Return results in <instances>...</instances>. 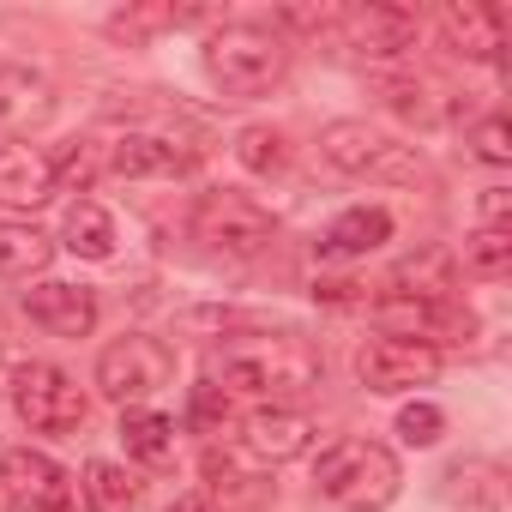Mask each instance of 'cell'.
Wrapping results in <instances>:
<instances>
[{
    "mask_svg": "<svg viewBox=\"0 0 512 512\" xmlns=\"http://www.w3.org/2000/svg\"><path fill=\"white\" fill-rule=\"evenodd\" d=\"M193 235H199L211 253H229V260H260V253L278 241V217L253 199V193L217 187V193H199V205H193Z\"/></svg>",
    "mask_w": 512,
    "mask_h": 512,
    "instance_id": "5b68a950",
    "label": "cell"
},
{
    "mask_svg": "<svg viewBox=\"0 0 512 512\" xmlns=\"http://www.w3.org/2000/svg\"><path fill=\"white\" fill-rule=\"evenodd\" d=\"M49 169H55V193H61V187H91V181H97V151L73 139V145L49 151Z\"/></svg>",
    "mask_w": 512,
    "mask_h": 512,
    "instance_id": "484cf974",
    "label": "cell"
},
{
    "mask_svg": "<svg viewBox=\"0 0 512 512\" xmlns=\"http://www.w3.org/2000/svg\"><path fill=\"white\" fill-rule=\"evenodd\" d=\"M434 374H440V350L416 338H368L356 350V380L368 392H410V386H428Z\"/></svg>",
    "mask_w": 512,
    "mask_h": 512,
    "instance_id": "9c48e42d",
    "label": "cell"
},
{
    "mask_svg": "<svg viewBox=\"0 0 512 512\" xmlns=\"http://www.w3.org/2000/svg\"><path fill=\"white\" fill-rule=\"evenodd\" d=\"M169 512H217V500H211V494H181Z\"/></svg>",
    "mask_w": 512,
    "mask_h": 512,
    "instance_id": "4dcf8cb0",
    "label": "cell"
},
{
    "mask_svg": "<svg viewBox=\"0 0 512 512\" xmlns=\"http://www.w3.org/2000/svg\"><path fill=\"white\" fill-rule=\"evenodd\" d=\"M458 260H464L470 278H506V266H512V229H506V223H500V229H488V223L470 229Z\"/></svg>",
    "mask_w": 512,
    "mask_h": 512,
    "instance_id": "603a6c76",
    "label": "cell"
},
{
    "mask_svg": "<svg viewBox=\"0 0 512 512\" xmlns=\"http://www.w3.org/2000/svg\"><path fill=\"white\" fill-rule=\"evenodd\" d=\"M25 314H31V326H43L55 338L97 332V296L85 284H37V290H25Z\"/></svg>",
    "mask_w": 512,
    "mask_h": 512,
    "instance_id": "5bb4252c",
    "label": "cell"
},
{
    "mask_svg": "<svg viewBox=\"0 0 512 512\" xmlns=\"http://www.w3.org/2000/svg\"><path fill=\"white\" fill-rule=\"evenodd\" d=\"M440 31H446V49L464 61H500L506 49V13L488 7V0H452L440 13Z\"/></svg>",
    "mask_w": 512,
    "mask_h": 512,
    "instance_id": "4fadbf2b",
    "label": "cell"
},
{
    "mask_svg": "<svg viewBox=\"0 0 512 512\" xmlns=\"http://www.w3.org/2000/svg\"><path fill=\"white\" fill-rule=\"evenodd\" d=\"M205 73L223 97H266L290 73V43L266 25H223L205 43Z\"/></svg>",
    "mask_w": 512,
    "mask_h": 512,
    "instance_id": "7a4b0ae2",
    "label": "cell"
},
{
    "mask_svg": "<svg viewBox=\"0 0 512 512\" xmlns=\"http://www.w3.org/2000/svg\"><path fill=\"white\" fill-rule=\"evenodd\" d=\"M314 422L290 404H260L247 422H241V446L253 458H266V464H290V458H308L314 452Z\"/></svg>",
    "mask_w": 512,
    "mask_h": 512,
    "instance_id": "7c38bea8",
    "label": "cell"
},
{
    "mask_svg": "<svg viewBox=\"0 0 512 512\" xmlns=\"http://www.w3.org/2000/svg\"><path fill=\"white\" fill-rule=\"evenodd\" d=\"M386 241H392V211L386 205H350L320 235V253H326V260H362V253H374Z\"/></svg>",
    "mask_w": 512,
    "mask_h": 512,
    "instance_id": "e0dca14e",
    "label": "cell"
},
{
    "mask_svg": "<svg viewBox=\"0 0 512 512\" xmlns=\"http://www.w3.org/2000/svg\"><path fill=\"white\" fill-rule=\"evenodd\" d=\"M55 109V85L31 67H0V127H37Z\"/></svg>",
    "mask_w": 512,
    "mask_h": 512,
    "instance_id": "ac0fdd59",
    "label": "cell"
},
{
    "mask_svg": "<svg viewBox=\"0 0 512 512\" xmlns=\"http://www.w3.org/2000/svg\"><path fill=\"white\" fill-rule=\"evenodd\" d=\"M79 488H85V506L91 512H139V482L121 464H109V458H91Z\"/></svg>",
    "mask_w": 512,
    "mask_h": 512,
    "instance_id": "44dd1931",
    "label": "cell"
},
{
    "mask_svg": "<svg viewBox=\"0 0 512 512\" xmlns=\"http://www.w3.org/2000/svg\"><path fill=\"white\" fill-rule=\"evenodd\" d=\"M344 43L356 55H374V61H392L416 43V13L410 7H386V0H368V7H344L338 19Z\"/></svg>",
    "mask_w": 512,
    "mask_h": 512,
    "instance_id": "8fae6325",
    "label": "cell"
},
{
    "mask_svg": "<svg viewBox=\"0 0 512 512\" xmlns=\"http://www.w3.org/2000/svg\"><path fill=\"white\" fill-rule=\"evenodd\" d=\"M482 217H488V229H500V217H506V187H488V199H482Z\"/></svg>",
    "mask_w": 512,
    "mask_h": 512,
    "instance_id": "f546056e",
    "label": "cell"
},
{
    "mask_svg": "<svg viewBox=\"0 0 512 512\" xmlns=\"http://www.w3.org/2000/svg\"><path fill=\"white\" fill-rule=\"evenodd\" d=\"M55 199V169L49 151L37 145H0V205H49Z\"/></svg>",
    "mask_w": 512,
    "mask_h": 512,
    "instance_id": "2e32d148",
    "label": "cell"
},
{
    "mask_svg": "<svg viewBox=\"0 0 512 512\" xmlns=\"http://www.w3.org/2000/svg\"><path fill=\"white\" fill-rule=\"evenodd\" d=\"M13 410H19V422L31 434H73L91 416L79 380L67 368H55V362H25L13 374Z\"/></svg>",
    "mask_w": 512,
    "mask_h": 512,
    "instance_id": "8992f818",
    "label": "cell"
},
{
    "mask_svg": "<svg viewBox=\"0 0 512 512\" xmlns=\"http://www.w3.org/2000/svg\"><path fill=\"white\" fill-rule=\"evenodd\" d=\"M109 169L127 175V181H157V175H187L193 169V151H181L175 139L163 133H121L109 145Z\"/></svg>",
    "mask_w": 512,
    "mask_h": 512,
    "instance_id": "9a60e30c",
    "label": "cell"
},
{
    "mask_svg": "<svg viewBox=\"0 0 512 512\" xmlns=\"http://www.w3.org/2000/svg\"><path fill=\"white\" fill-rule=\"evenodd\" d=\"M169 25H175V7H133V13H115V19H109V31L127 37V43H139V37H151V31H169Z\"/></svg>",
    "mask_w": 512,
    "mask_h": 512,
    "instance_id": "4316f807",
    "label": "cell"
},
{
    "mask_svg": "<svg viewBox=\"0 0 512 512\" xmlns=\"http://www.w3.org/2000/svg\"><path fill=\"white\" fill-rule=\"evenodd\" d=\"M380 326H386V338H416V344H458V338H470L476 332V320H470V308H458L452 296H386L380 308Z\"/></svg>",
    "mask_w": 512,
    "mask_h": 512,
    "instance_id": "ba28073f",
    "label": "cell"
},
{
    "mask_svg": "<svg viewBox=\"0 0 512 512\" xmlns=\"http://www.w3.org/2000/svg\"><path fill=\"white\" fill-rule=\"evenodd\" d=\"M121 446L139 464H169L175 458V422L157 410H121Z\"/></svg>",
    "mask_w": 512,
    "mask_h": 512,
    "instance_id": "ffe728a7",
    "label": "cell"
},
{
    "mask_svg": "<svg viewBox=\"0 0 512 512\" xmlns=\"http://www.w3.org/2000/svg\"><path fill=\"white\" fill-rule=\"evenodd\" d=\"M169 380H175V350H169L163 338L127 332V338H115V344L97 356V386H103V398H115V404H139V398L163 392Z\"/></svg>",
    "mask_w": 512,
    "mask_h": 512,
    "instance_id": "52a82bcc",
    "label": "cell"
},
{
    "mask_svg": "<svg viewBox=\"0 0 512 512\" xmlns=\"http://www.w3.org/2000/svg\"><path fill=\"white\" fill-rule=\"evenodd\" d=\"M211 386L229 398H260V404H290L302 392L320 386V356L314 344L290 338V332H253V338H229L217 356H211Z\"/></svg>",
    "mask_w": 512,
    "mask_h": 512,
    "instance_id": "6da1fadb",
    "label": "cell"
},
{
    "mask_svg": "<svg viewBox=\"0 0 512 512\" xmlns=\"http://www.w3.org/2000/svg\"><path fill=\"white\" fill-rule=\"evenodd\" d=\"M235 157H241V169H253V175H278V169L290 163V139H284L278 127H241Z\"/></svg>",
    "mask_w": 512,
    "mask_h": 512,
    "instance_id": "cb8c5ba5",
    "label": "cell"
},
{
    "mask_svg": "<svg viewBox=\"0 0 512 512\" xmlns=\"http://www.w3.org/2000/svg\"><path fill=\"white\" fill-rule=\"evenodd\" d=\"M344 19V7H278V25L290 31H332Z\"/></svg>",
    "mask_w": 512,
    "mask_h": 512,
    "instance_id": "f1b7e54d",
    "label": "cell"
},
{
    "mask_svg": "<svg viewBox=\"0 0 512 512\" xmlns=\"http://www.w3.org/2000/svg\"><path fill=\"white\" fill-rule=\"evenodd\" d=\"M67 247L79 253V260H109V253H115V217H109L103 205L79 199V205L67 211Z\"/></svg>",
    "mask_w": 512,
    "mask_h": 512,
    "instance_id": "7402d4cb",
    "label": "cell"
},
{
    "mask_svg": "<svg viewBox=\"0 0 512 512\" xmlns=\"http://www.w3.org/2000/svg\"><path fill=\"white\" fill-rule=\"evenodd\" d=\"M0 488L25 512H67V470L49 452H31V446L0 452Z\"/></svg>",
    "mask_w": 512,
    "mask_h": 512,
    "instance_id": "30bf717a",
    "label": "cell"
},
{
    "mask_svg": "<svg viewBox=\"0 0 512 512\" xmlns=\"http://www.w3.org/2000/svg\"><path fill=\"white\" fill-rule=\"evenodd\" d=\"M440 428H446V416H440L434 404H404V410H398V434H404V446H434Z\"/></svg>",
    "mask_w": 512,
    "mask_h": 512,
    "instance_id": "83f0119b",
    "label": "cell"
},
{
    "mask_svg": "<svg viewBox=\"0 0 512 512\" xmlns=\"http://www.w3.org/2000/svg\"><path fill=\"white\" fill-rule=\"evenodd\" d=\"M320 157H326L332 169H344V175H368V181H392V187H422V181H434L428 163H422V151L404 145V139H392V133L374 127V121H332V127L320 133Z\"/></svg>",
    "mask_w": 512,
    "mask_h": 512,
    "instance_id": "277c9868",
    "label": "cell"
},
{
    "mask_svg": "<svg viewBox=\"0 0 512 512\" xmlns=\"http://www.w3.org/2000/svg\"><path fill=\"white\" fill-rule=\"evenodd\" d=\"M314 482H320V494L338 500L344 512H380V506L398 500L404 470H398L392 446H380V440H338V446L320 452Z\"/></svg>",
    "mask_w": 512,
    "mask_h": 512,
    "instance_id": "3957f363",
    "label": "cell"
},
{
    "mask_svg": "<svg viewBox=\"0 0 512 512\" xmlns=\"http://www.w3.org/2000/svg\"><path fill=\"white\" fill-rule=\"evenodd\" d=\"M470 157L476 163H488V169H506L512 163V127H506V115H482L476 127H470Z\"/></svg>",
    "mask_w": 512,
    "mask_h": 512,
    "instance_id": "d4e9b609",
    "label": "cell"
},
{
    "mask_svg": "<svg viewBox=\"0 0 512 512\" xmlns=\"http://www.w3.org/2000/svg\"><path fill=\"white\" fill-rule=\"evenodd\" d=\"M55 241L37 223H0V284H31L37 272H49Z\"/></svg>",
    "mask_w": 512,
    "mask_h": 512,
    "instance_id": "d6986e66",
    "label": "cell"
}]
</instances>
